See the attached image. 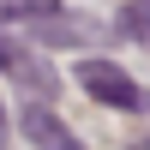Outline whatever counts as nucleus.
<instances>
[{
  "label": "nucleus",
  "instance_id": "nucleus-2",
  "mask_svg": "<svg viewBox=\"0 0 150 150\" xmlns=\"http://www.w3.org/2000/svg\"><path fill=\"white\" fill-rule=\"evenodd\" d=\"M18 126H24V138H30L36 150H84V144H78V132H72L66 120H60L54 108H48V102H30Z\"/></svg>",
  "mask_w": 150,
  "mask_h": 150
},
{
  "label": "nucleus",
  "instance_id": "nucleus-1",
  "mask_svg": "<svg viewBox=\"0 0 150 150\" xmlns=\"http://www.w3.org/2000/svg\"><path fill=\"white\" fill-rule=\"evenodd\" d=\"M78 84L96 96V102L120 108V114H144L150 96L138 90V78H132L126 66H114V60H78Z\"/></svg>",
  "mask_w": 150,
  "mask_h": 150
},
{
  "label": "nucleus",
  "instance_id": "nucleus-3",
  "mask_svg": "<svg viewBox=\"0 0 150 150\" xmlns=\"http://www.w3.org/2000/svg\"><path fill=\"white\" fill-rule=\"evenodd\" d=\"M120 30L138 36V42H150V0H132V6L120 12Z\"/></svg>",
  "mask_w": 150,
  "mask_h": 150
},
{
  "label": "nucleus",
  "instance_id": "nucleus-4",
  "mask_svg": "<svg viewBox=\"0 0 150 150\" xmlns=\"http://www.w3.org/2000/svg\"><path fill=\"white\" fill-rule=\"evenodd\" d=\"M0 132H6V108H0Z\"/></svg>",
  "mask_w": 150,
  "mask_h": 150
}]
</instances>
